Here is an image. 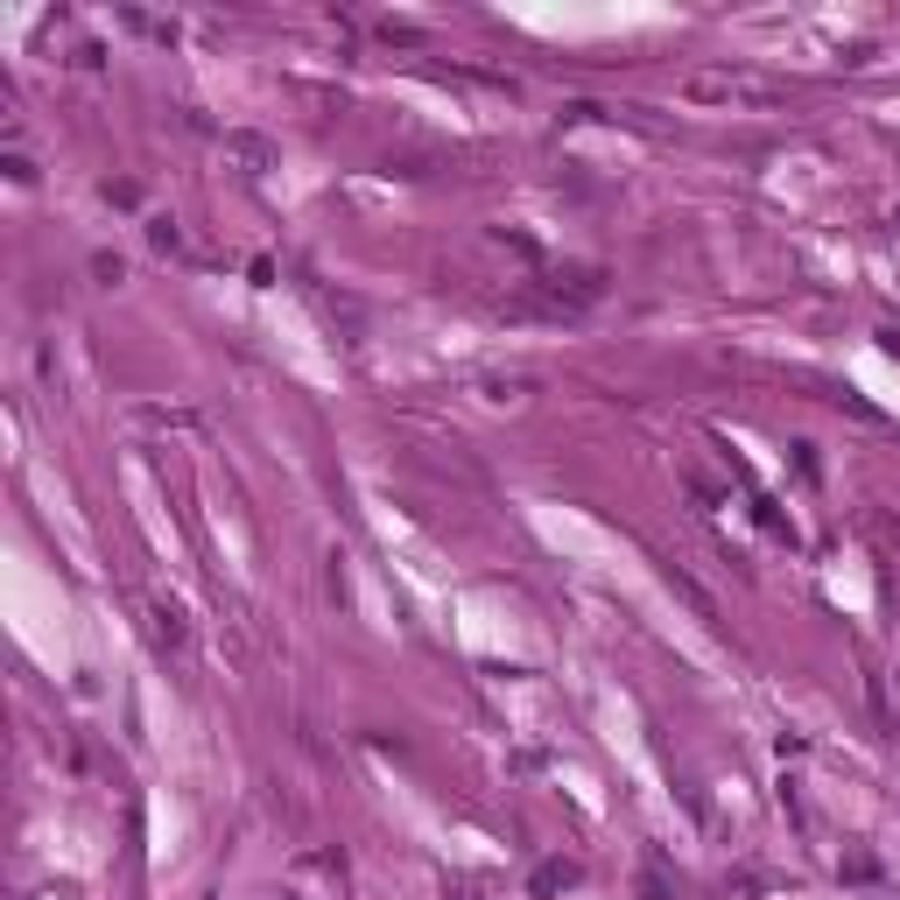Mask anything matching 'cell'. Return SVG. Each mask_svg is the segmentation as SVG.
<instances>
[{
	"label": "cell",
	"instance_id": "1",
	"mask_svg": "<svg viewBox=\"0 0 900 900\" xmlns=\"http://www.w3.org/2000/svg\"><path fill=\"white\" fill-rule=\"evenodd\" d=\"M690 106H781L788 99V85H774V78L760 71H690L676 85Z\"/></svg>",
	"mask_w": 900,
	"mask_h": 900
},
{
	"label": "cell",
	"instance_id": "2",
	"mask_svg": "<svg viewBox=\"0 0 900 900\" xmlns=\"http://www.w3.org/2000/svg\"><path fill=\"white\" fill-rule=\"evenodd\" d=\"M226 155L240 162L246 176H261V170H268V162H275V148L261 141V135H226Z\"/></svg>",
	"mask_w": 900,
	"mask_h": 900
},
{
	"label": "cell",
	"instance_id": "3",
	"mask_svg": "<svg viewBox=\"0 0 900 900\" xmlns=\"http://www.w3.org/2000/svg\"><path fill=\"white\" fill-rule=\"evenodd\" d=\"M148 620H155V647H170V655H183V647H191V626H183L176 605H148Z\"/></svg>",
	"mask_w": 900,
	"mask_h": 900
},
{
	"label": "cell",
	"instance_id": "4",
	"mask_svg": "<svg viewBox=\"0 0 900 900\" xmlns=\"http://www.w3.org/2000/svg\"><path fill=\"white\" fill-rule=\"evenodd\" d=\"M120 22H127V28H141V36H155V43H176V22H162V14H141V8H127Z\"/></svg>",
	"mask_w": 900,
	"mask_h": 900
},
{
	"label": "cell",
	"instance_id": "5",
	"mask_svg": "<svg viewBox=\"0 0 900 900\" xmlns=\"http://www.w3.org/2000/svg\"><path fill=\"white\" fill-rule=\"evenodd\" d=\"M556 887H577V865L570 858H556V865H542V873H535V893H556Z\"/></svg>",
	"mask_w": 900,
	"mask_h": 900
},
{
	"label": "cell",
	"instance_id": "6",
	"mask_svg": "<svg viewBox=\"0 0 900 900\" xmlns=\"http://www.w3.org/2000/svg\"><path fill=\"white\" fill-rule=\"evenodd\" d=\"M148 246H155V254H176V246H183L176 219H162V211H155V219H148Z\"/></svg>",
	"mask_w": 900,
	"mask_h": 900
},
{
	"label": "cell",
	"instance_id": "7",
	"mask_svg": "<svg viewBox=\"0 0 900 900\" xmlns=\"http://www.w3.org/2000/svg\"><path fill=\"white\" fill-rule=\"evenodd\" d=\"M92 275H99V281H106V289H113V281L127 275V261H120V254H92Z\"/></svg>",
	"mask_w": 900,
	"mask_h": 900
},
{
	"label": "cell",
	"instance_id": "8",
	"mask_svg": "<svg viewBox=\"0 0 900 900\" xmlns=\"http://www.w3.org/2000/svg\"><path fill=\"white\" fill-rule=\"evenodd\" d=\"M641 893H647V900H676L682 887H669V879H655V873H647V879H641Z\"/></svg>",
	"mask_w": 900,
	"mask_h": 900
}]
</instances>
